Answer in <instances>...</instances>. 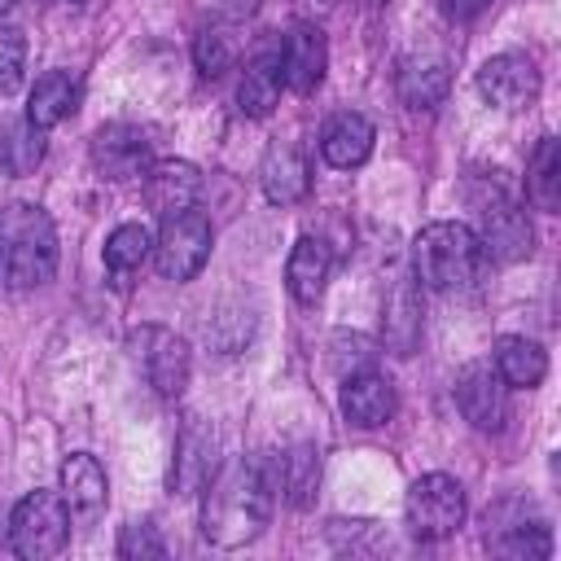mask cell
I'll return each mask as SVG.
<instances>
[{"instance_id":"cell-7","label":"cell","mask_w":561,"mask_h":561,"mask_svg":"<svg viewBox=\"0 0 561 561\" xmlns=\"http://www.w3.org/2000/svg\"><path fill=\"white\" fill-rule=\"evenodd\" d=\"M131 351H136V364L145 368L149 386L162 399H180V390L188 386V342L162 324H145L131 333Z\"/></svg>"},{"instance_id":"cell-3","label":"cell","mask_w":561,"mask_h":561,"mask_svg":"<svg viewBox=\"0 0 561 561\" xmlns=\"http://www.w3.org/2000/svg\"><path fill=\"white\" fill-rule=\"evenodd\" d=\"M482 241L469 224L460 219H438V224H425L412 241V267H416V280L425 289H438V294H451V289H469L482 272Z\"/></svg>"},{"instance_id":"cell-22","label":"cell","mask_w":561,"mask_h":561,"mask_svg":"<svg viewBox=\"0 0 561 561\" xmlns=\"http://www.w3.org/2000/svg\"><path fill=\"white\" fill-rule=\"evenodd\" d=\"M105 491H110V482L92 451H70L61 460V500L70 504V513H83V517L101 513Z\"/></svg>"},{"instance_id":"cell-35","label":"cell","mask_w":561,"mask_h":561,"mask_svg":"<svg viewBox=\"0 0 561 561\" xmlns=\"http://www.w3.org/2000/svg\"><path fill=\"white\" fill-rule=\"evenodd\" d=\"M390 0H359V9H386Z\"/></svg>"},{"instance_id":"cell-9","label":"cell","mask_w":561,"mask_h":561,"mask_svg":"<svg viewBox=\"0 0 561 561\" xmlns=\"http://www.w3.org/2000/svg\"><path fill=\"white\" fill-rule=\"evenodd\" d=\"M149 153H153V140L136 123H105L92 136V167L114 184H127V180L145 175Z\"/></svg>"},{"instance_id":"cell-32","label":"cell","mask_w":561,"mask_h":561,"mask_svg":"<svg viewBox=\"0 0 561 561\" xmlns=\"http://www.w3.org/2000/svg\"><path fill=\"white\" fill-rule=\"evenodd\" d=\"M118 557H127V561H162V557H167V543H162L158 526L131 522V526H123V535H118Z\"/></svg>"},{"instance_id":"cell-28","label":"cell","mask_w":561,"mask_h":561,"mask_svg":"<svg viewBox=\"0 0 561 561\" xmlns=\"http://www.w3.org/2000/svg\"><path fill=\"white\" fill-rule=\"evenodd\" d=\"M491 552H500L508 561H543V557H552V535L543 522H530V526L513 522L491 535Z\"/></svg>"},{"instance_id":"cell-29","label":"cell","mask_w":561,"mask_h":561,"mask_svg":"<svg viewBox=\"0 0 561 561\" xmlns=\"http://www.w3.org/2000/svg\"><path fill=\"white\" fill-rule=\"evenodd\" d=\"M416 333H421L416 294H412V285H399L394 298H390V307H386V342L394 346V355H412Z\"/></svg>"},{"instance_id":"cell-31","label":"cell","mask_w":561,"mask_h":561,"mask_svg":"<svg viewBox=\"0 0 561 561\" xmlns=\"http://www.w3.org/2000/svg\"><path fill=\"white\" fill-rule=\"evenodd\" d=\"M193 61H197V75H202V79H219V75L232 66V44H228V35H219V31H197V39H193Z\"/></svg>"},{"instance_id":"cell-15","label":"cell","mask_w":561,"mask_h":561,"mask_svg":"<svg viewBox=\"0 0 561 561\" xmlns=\"http://www.w3.org/2000/svg\"><path fill=\"white\" fill-rule=\"evenodd\" d=\"M215 447H219L215 430H210V425H202V416H188V421H184V430H180V438H175L171 486H175V491H184V495L202 491V486L215 478Z\"/></svg>"},{"instance_id":"cell-6","label":"cell","mask_w":561,"mask_h":561,"mask_svg":"<svg viewBox=\"0 0 561 561\" xmlns=\"http://www.w3.org/2000/svg\"><path fill=\"white\" fill-rule=\"evenodd\" d=\"M210 219L202 210H180L162 219V232L153 241V263L167 280H193L210 259Z\"/></svg>"},{"instance_id":"cell-27","label":"cell","mask_w":561,"mask_h":561,"mask_svg":"<svg viewBox=\"0 0 561 561\" xmlns=\"http://www.w3.org/2000/svg\"><path fill=\"white\" fill-rule=\"evenodd\" d=\"M526 197L548 215L561 210V140L557 136H539L526 167Z\"/></svg>"},{"instance_id":"cell-30","label":"cell","mask_w":561,"mask_h":561,"mask_svg":"<svg viewBox=\"0 0 561 561\" xmlns=\"http://www.w3.org/2000/svg\"><path fill=\"white\" fill-rule=\"evenodd\" d=\"M22 66H26V39L18 26L0 22V96H13L22 83Z\"/></svg>"},{"instance_id":"cell-11","label":"cell","mask_w":561,"mask_h":561,"mask_svg":"<svg viewBox=\"0 0 561 561\" xmlns=\"http://www.w3.org/2000/svg\"><path fill=\"white\" fill-rule=\"evenodd\" d=\"M478 92L495 110H526L539 96V70L522 53H495L478 70Z\"/></svg>"},{"instance_id":"cell-20","label":"cell","mask_w":561,"mask_h":561,"mask_svg":"<svg viewBox=\"0 0 561 561\" xmlns=\"http://www.w3.org/2000/svg\"><path fill=\"white\" fill-rule=\"evenodd\" d=\"M329 267H333V254L320 237H298L294 250H289V263H285V285L289 294L311 307L320 294H324V280H329Z\"/></svg>"},{"instance_id":"cell-24","label":"cell","mask_w":561,"mask_h":561,"mask_svg":"<svg viewBox=\"0 0 561 561\" xmlns=\"http://www.w3.org/2000/svg\"><path fill=\"white\" fill-rule=\"evenodd\" d=\"M39 162H44V127H35L26 114L0 118V171L31 175Z\"/></svg>"},{"instance_id":"cell-14","label":"cell","mask_w":561,"mask_h":561,"mask_svg":"<svg viewBox=\"0 0 561 561\" xmlns=\"http://www.w3.org/2000/svg\"><path fill=\"white\" fill-rule=\"evenodd\" d=\"M399 408V394H394V381L381 377L377 368H364V373H351L342 381V416L359 430H377L394 416Z\"/></svg>"},{"instance_id":"cell-2","label":"cell","mask_w":561,"mask_h":561,"mask_svg":"<svg viewBox=\"0 0 561 561\" xmlns=\"http://www.w3.org/2000/svg\"><path fill=\"white\" fill-rule=\"evenodd\" d=\"M57 272V228L44 206L9 202L0 210V289H39Z\"/></svg>"},{"instance_id":"cell-33","label":"cell","mask_w":561,"mask_h":561,"mask_svg":"<svg viewBox=\"0 0 561 561\" xmlns=\"http://www.w3.org/2000/svg\"><path fill=\"white\" fill-rule=\"evenodd\" d=\"M491 4H495V0H443V18H447V22H473V18H482Z\"/></svg>"},{"instance_id":"cell-26","label":"cell","mask_w":561,"mask_h":561,"mask_svg":"<svg viewBox=\"0 0 561 561\" xmlns=\"http://www.w3.org/2000/svg\"><path fill=\"white\" fill-rule=\"evenodd\" d=\"M280 53H259L250 66H245V75H241V88H237V105H241V114H250V118H267L272 110H276V101H280Z\"/></svg>"},{"instance_id":"cell-5","label":"cell","mask_w":561,"mask_h":561,"mask_svg":"<svg viewBox=\"0 0 561 561\" xmlns=\"http://www.w3.org/2000/svg\"><path fill=\"white\" fill-rule=\"evenodd\" d=\"M403 517H408V530L425 543L434 539H447L460 530L465 522V486L451 478V473H421L412 486H408V500H403Z\"/></svg>"},{"instance_id":"cell-1","label":"cell","mask_w":561,"mask_h":561,"mask_svg":"<svg viewBox=\"0 0 561 561\" xmlns=\"http://www.w3.org/2000/svg\"><path fill=\"white\" fill-rule=\"evenodd\" d=\"M202 500V535L215 548H241L250 539L263 535L267 517H272V482L263 473V465H228L224 473H215Z\"/></svg>"},{"instance_id":"cell-12","label":"cell","mask_w":561,"mask_h":561,"mask_svg":"<svg viewBox=\"0 0 561 561\" xmlns=\"http://www.w3.org/2000/svg\"><path fill=\"white\" fill-rule=\"evenodd\" d=\"M263 473H267L276 500H285L289 508H307L320 486V456L311 443H289L272 460H263Z\"/></svg>"},{"instance_id":"cell-34","label":"cell","mask_w":561,"mask_h":561,"mask_svg":"<svg viewBox=\"0 0 561 561\" xmlns=\"http://www.w3.org/2000/svg\"><path fill=\"white\" fill-rule=\"evenodd\" d=\"M337 0H302V9H311V13H329Z\"/></svg>"},{"instance_id":"cell-8","label":"cell","mask_w":561,"mask_h":561,"mask_svg":"<svg viewBox=\"0 0 561 561\" xmlns=\"http://www.w3.org/2000/svg\"><path fill=\"white\" fill-rule=\"evenodd\" d=\"M473 210H478V241H482V254L500 259V263H517V259H530L535 250V232L526 224V215L500 193L491 188L486 197H473Z\"/></svg>"},{"instance_id":"cell-23","label":"cell","mask_w":561,"mask_h":561,"mask_svg":"<svg viewBox=\"0 0 561 561\" xmlns=\"http://www.w3.org/2000/svg\"><path fill=\"white\" fill-rule=\"evenodd\" d=\"M75 105H79V79H75L70 70H48V75H39L35 88H31L26 118L48 131V127H57L61 118H70Z\"/></svg>"},{"instance_id":"cell-4","label":"cell","mask_w":561,"mask_h":561,"mask_svg":"<svg viewBox=\"0 0 561 561\" xmlns=\"http://www.w3.org/2000/svg\"><path fill=\"white\" fill-rule=\"evenodd\" d=\"M70 539V504L61 491H31L13 504L9 517V543L22 561H48Z\"/></svg>"},{"instance_id":"cell-13","label":"cell","mask_w":561,"mask_h":561,"mask_svg":"<svg viewBox=\"0 0 561 561\" xmlns=\"http://www.w3.org/2000/svg\"><path fill=\"white\" fill-rule=\"evenodd\" d=\"M324 66H329V48H324V35L320 26L311 22H298L289 26L285 35V48H280V79L289 92H316L320 79H324Z\"/></svg>"},{"instance_id":"cell-37","label":"cell","mask_w":561,"mask_h":561,"mask_svg":"<svg viewBox=\"0 0 561 561\" xmlns=\"http://www.w3.org/2000/svg\"><path fill=\"white\" fill-rule=\"evenodd\" d=\"M75 4H83V9H88V4H96V0H75Z\"/></svg>"},{"instance_id":"cell-25","label":"cell","mask_w":561,"mask_h":561,"mask_svg":"<svg viewBox=\"0 0 561 561\" xmlns=\"http://www.w3.org/2000/svg\"><path fill=\"white\" fill-rule=\"evenodd\" d=\"M153 254V237L145 224H118L110 237H105V272L114 280V289H127L131 276L140 272V263Z\"/></svg>"},{"instance_id":"cell-10","label":"cell","mask_w":561,"mask_h":561,"mask_svg":"<svg viewBox=\"0 0 561 561\" xmlns=\"http://www.w3.org/2000/svg\"><path fill=\"white\" fill-rule=\"evenodd\" d=\"M456 408L482 434H500L508 421V386L495 364H465L456 377Z\"/></svg>"},{"instance_id":"cell-21","label":"cell","mask_w":561,"mask_h":561,"mask_svg":"<svg viewBox=\"0 0 561 561\" xmlns=\"http://www.w3.org/2000/svg\"><path fill=\"white\" fill-rule=\"evenodd\" d=\"M491 364H495V373L504 377V386H517V390H535V386L548 377V355H543V346H539L535 337H522V333L495 337Z\"/></svg>"},{"instance_id":"cell-19","label":"cell","mask_w":561,"mask_h":561,"mask_svg":"<svg viewBox=\"0 0 561 561\" xmlns=\"http://www.w3.org/2000/svg\"><path fill=\"white\" fill-rule=\"evenodd\" d=\"M394 92L408 110H434L447 101L451 92V70L443 57H408L399 66V79H394Z\"/></svg>"},{"instance_id":"cell-17","label":"cell","mask_w":561,"mask_h":561,"mask_svg":"<svg viewBox=\"0 0 561 561\" xmlns=\"http://www.w3.org/2000/svg\"><path fill=\"white\" fill-rule=\"evenodd\" d=\"M202 193V171L193 162H180V158H162V162H149L145 171V202L167 219V215H180V210H193Z\"/></svg>"},{"instance_id":"cell-36","label":"cell","mask_w":561,"mask_h":561,"mask_svg":"<svg viewBox=\"0 0 561 561\" xmlns=\"http://www.w3.org/2000/svg\"><path fill=\"white\" fill-rule=\"evenodd\" d=\"M13 4H18V0H0V13H4V9H13Z\"/></svg>"},{"instance_id":"cell-16","label":"cell","mask_w":561,"mask_h":561,"mask_svg":"<svg viewBox=\"0 0 561 561\" xmlns=\"http://www.w3.org/2000/svg\"><path fill=\"white\" fill-rule=\"evenodd\" d=\"M259 184H263V197H267L272 206H294V202H302L307 188H311V167H307L302 149L289 145V140L267 145V153H263V162H259Z\"/></svg>"},{"instance_id":"cell-18","label":"cell","mask_w":561,"mask_h":561,"mask_svg":"<svg viewBox=\"0 0 561 561\" xmlns=\"http://www.w3.org/2000/svg\"><path fill=\"white\" fill-rule=\"evenodd\" d=\"M373 140H377L373 123L364 114H355V110H342L320 131V158L329 167H337V171H351L373 153Z\"/></svg>"}]
</instances>
